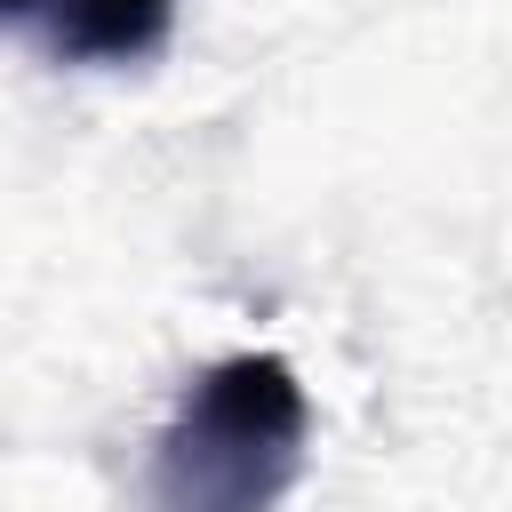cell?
Segmentation results:
<instances>
[{
	"label": "cell",
	"instance_id": "cell-2",
	"mask_svg": "<svg viewBox=\"0 0 512 512\" xmlns=\"http://www.w3.org/2000/svg\"><path fill=\"white\" fill-rule=\"evenodd\" d=\"M184 0H0V32L56 64H144L168 48Z\"/></svg>",
	"mask_w": 512,
	"mask_h": 512
},
{
	"label": "cell",
	"instance_id": "cell-1",
	"mask_svg": "<svg viewBox=\"0 0 512 512\" xmlns=\"http://www.w3.org/2000/svg\"><path fill=\"white\" fill-rule=\"evenodd\" d=\"M312 456V400L280 352H224L208 360L160 440L144 496L152 512H280Z\"/></svg>",
	"mask_w": 512,
	"mask_h": 512
}]
</instances>
